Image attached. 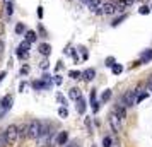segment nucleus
I'll use <instances>...</instances> for the list:
<instances>
[{
	"mask_svg": "<svg viewBox=\"0 0 152 147\" xmlns=\"http://www.w3.org/2000/svg\"><path fill=\"white\" fill-rule=\"evenodd\" d=\"M65 147H79V140H72L69 144H65Z\"/></svg>",
	"mask_w": 152,
	"mask_h": 147,
	"instance_id": "nucleus-32",
	"label": "nucleus"
},
{
	"mask_svg": "<svg viewBox=\"0 0 152 147\" xmlns=\"http://www.w3.org/2000/svg\"><path fill=\"white\" fill-rule=\"evenodd\" d=\"M118 10H116V2H103L101 4V7H99V10H97V14H101V15H113V14H116Z\"/></svg>",
	"mask_w": 152,
	"mask_h": 147,
	"instance_id": "nucleus-3",
	"label": "nucleus"
},
{
	"mask_svg": "<svg viewBox=\"0 0 152 147\" xmlns=\"http://www.w3.org/2000/svg\"><path fill=\"white\" fill-rule=\"evenodd\" d=\"M4 48H5V45H4L2 39H0V53H4Z\"/></svg>",
	"mask_w": 152,
	"mask_h": 147,
	"instance_id": "nucleus-40",
	"label": "nucleus"
},
{
	"mask_svg": "<svg viewBox=\"0 0 152 147\" xmlns=\"http://www.w3.org/2000/svg\"><path fill=\"white\" fill-rule=\"evenodd\" d=\"M108 121H110L111 128H113V132L115 133H120V130H121V118L118 116L115 111L110 113V118H108Z\"/></svg>",
	"mask_w": 152,
	"mask_h": 147,
	"instance_id": "nucleus-5",
	"label": "nucleus"
},
{
	"mask_svg": "<svg viewBox=\"0 0 152 147\" xmlns=\"http://www.w3.org/2000/svg\"><path fill=\"white\" fill-rule=\"evenodd\" d=\"M151 89H152V84H151Z\"/></svg>",
	"mask_w": 152,
	"mask_h": 147,
	"instance_id": "nucleus-46",
	"label": "nucleus"
},
{
	"mask_svg": "<svg viewBox=\"0 0 152 147\" xmlns=\"http://www.w3.org/2000/svg\"><path fill=\"white\" fill-rule=\"evenodd\" d=\"M29 123V139H38L41 132V121L39 120H31Z\"/></svg>",
	"mask_w": 152,
	"mask_h": 147,
	"instance_id": "nucleus-4",
	"label": "nucleus"
},
{
	"mask_svg": "<svg viewBox=\"0 0 152 147\" xmlns=\"http://www.w3.org/2000/svg\"><path fill=\"white\" fill-rule=\"evenodd\" d=\"M125 19H126V14H123L121 17H118V19H115V21L111 22V26H113V28H116V26H120V24H121V22H123Z\"/></svg>",
	"mask_w": 152,
	"mask_h": 147,
	"instance_id": "nucleus-22",
	"label": "nucleus"
},
{
	"mask_svg": "<svg viewBox=\"0 0 152 147\" xmlns=\"http://www.w3.org/2000/svg\"><path fill=\"white\" fill-rule=\"evenodd\" d=\"M19 139H29V123H22L19 127Z\"/></svg>",
	"mask_w": 152,
	"mask_h": 147,
	"instance_id": "nucleus-8",
	"label": "nucleus"
},
{
	"mask_svg": "<svg viewBox=\"0 0 152 147\" xmlns=\"http://www.w3.org/2000/svg\"><path fill=\"white\" fill-rule=\"evenodd\" d=\"M5 140H7V146H12L15 140L19 139V127L17 125H9L5 130Z\"/></svg>",
	"mask_w": 152,
	"mask_h": 147,
	"instance_id": "nucleus-2",
	"label": "nucleus"
},
{
	"mask_svg": "<svg viewBox=\"0 0 152 147\" xmlns=\"http://www.w3.org/2000/svg\"><path fill=\"white\" fill-rule=\"evenodd\" d=\"M96 101H97V92H96V89H92L91 91V106L94 105Z\"/></svg>",
	"mask_w": 152,
	"mask_h": 147,
	"instance_id": "nucleus-27",
	"label": "nucleus"
},
{
	"mask_svg": "<svg viewBox=\"0 0 152 147\" xmlns=\"http://www.w3.org/2000/svg\"><path fill=\"white\" fill-rule=\"evenodd\" d=\"M69 142V132H60L56 135V146H65Z\"/></svg>",
	"mask_w": 152,
	"mask_h": 147,
	"instance_id": "nucleus-7",
	"label": "nucleus"
},
{
	"mask_svg": "<svg viewBox=\"0 0 152 147\" xmlns=\"http://www.w3.org/2000/svg\"><path fill=\"white\" fill-rule=\"evenodd\" d=\"M69 75H70L72 79H79V77H82V74H80L79 70H70V72H69Z\"/></svg>",
	"mask_w": 152,
	"mask_h": 147,
	"instance_id": "nucleus-26",
	"label": "nucleus"
},
{
	"mask_svg": "<svg viewBox=\"0 0 152 147\" xmlns=\"http://www.w3.org/2000/svg\"><path fill=\"white\" fill-rule=\"evenodd\" d=\"M80 96H82V94H80V89H77V87H74V89H70V91H69V98L70 99H75V101H77Z\"/></svg>",
	"mask_w": 152,
	"mask_h": 147,
	"instance_id": "nucleus-17",
	"label": "nucleus"
},
{
	"mask_svg": "<svg viewBox=\"0 0 152 147\" xmlns=\"http://www.w3.org/2000/svg\"><path fill=\"white\" fill-rule=\"evenodd\" d=\"M12 101H14V99H12V96H10V94L4 96V98H2V101H0V108H2V110H9V108L12 106Z\"/></svg>",
	"mask_w": 152,
	"mask_h": 147,
	"instance_id": "nucleus-6",
	"label": "nucleus"
},
{
	"mask_svg": "<svg viewBox=\"0 0 152 147\" xmlns=\"http://www.w3.org/2000/svg\"><path fill=\"white\" fill-rule=\"evenodd\" d=\"M151 9H152V5H151Z\"/></svg>",
	"mask_w": 152,
	"mask_h": 147,
	"instance_id": "nucleus-47",
	"label": "nucleus"
},
{
	"mask_svg": "<svg viewBox=\"0 0 152 147\" xmlns=\"http://www.w3.org/2000/svg\"><path fill=\"white\" fill-rule=\"evenodd\" d=\"M58 115H60L62 118H67V116H69V110H67L65 106H62V108L58 110Z\"/></svg>",
	"mask_w": 152,
	"mask_h": 147,
	"instance_id": "nucleus-25",
	"label": "nucleus"
},
{
	"mask_svg": "<svg viewBox=\"0 0 152 147\" xmlns=\"http://www.w3.org/2000/svg\"><path fill=\"white\" fill-rule=\"evenodd\" d=\"M41 69H43V70L48 69V62H46V60H43V62H41Z\"/></svg>",
	"mask_w": 152,
	"mask_h": 147,
	"instance_id": "nucleus-37",
	"label": "nucleus"
},
{
	"mask_svg": "<svg viewBox=\"0 0 152 147\" xmlns=\"http://www.w3.org/2000/svg\"><path fill=\"white\" fill-rule=\"evenodd\" d=\"M101 4H103L101 0H89V2H87V7H89L92 12H97L99 7H101Z\"/></svg>",
	"mask_w": 152,
	"mask_h": 147,
	"instance_id": "nucleus-11",
	"label": "nucleus"
},
{
	"mask_svg": "<svg viewBox=\"0 0 152 147\" xmlns=\"http://www.w3.org/2000/svg\"><path fill=\"white\" fill-rule=\"evenodd\" d=\"M151 60H152V50H145L142 53V56H140V63H147Z\"/></svg>",
	"mask_w": 152,
	"mask_h": 147,
	"instance_id": "nucleus-15",
	"label": "nucleus"
},
{
	"mask_svg": "<svg viewBox=\"0 0 152 147\" xmlns=\"http://www.w3.org/2000/svg\"><path fill=\"white\" fill-rule=\"evenodd\" d=\"M5 12H7V15H12V12H14V4H12V0H7V2H5Z\"/></svg>",
	"mask_w": 152,
	"mask_h": 147,
	"instance_id": "nucleus-19",
	"label": "nucleus"
},
{
	"mask_svg": "<svg viewBox=\"0 0 152 147\" xmlns=\"http://www.w3.org/2000/svg\"><path fill=\"white\" fill-rule=\"evenodd\" d=\"M21 74H22V75H28V74H29V67H28V65H24V67L21 69Z\"/></svg>",
	"mask_w": 152,
	"mask_h": 147,
	"instance_id": "nucleus-33",
	"label": "nucleus"
},
{
	"mask_svg": "<svg viewBox=\"0 0 152 147\" xmlns=\"http://www.w3.org/2000/svg\"><path fill=\"white\" fill-rule=\"evenodd\" d=\"M103 147H111V139L110 137H104L103 139Z\"/></svg>",
	"mask_w": 152,
	"mask_h": 147,
	"instance_id": "nucleus-30",
	"label": "nucleus"
},
{
	"mask_svg": "<svg viewBox=\"0 0 152 147\" xmlns=\"http://www.w3.org/2000/svg\"><path fill=\"white\" fill-rule=\"evenodd\" d=\"M38 17H39V19L43 17V7H41V5L38 7Z\"/></svg>",
	"mask_w": 152,
	"mask_h": 147,
	"instance_id": "nucleus-38",
	"label": "nucleus"
},
{
	"mask_svg": "<svg viewBox=\"0 0 152 147\" xmlns=\"http://www.w3.org/2000/svg\"><path fill=\"white\" fill-rule=\"evenodd\" d=\"M56 99H58V101H60V103H65V99H63V96H60V94H58V96H56Z\"/></svg>",
	"mask_w": 152,
	"mask_h": 147,
	"instance_id": "nucleus-42",
	"label": "nucleus"
},
{
	"mask_svg": "<svg viewBox=\"0 0 152 147\" xmlns=\"http://www.w3.org/2000/svg\"><path fill=\"white\" fill-rule=\"evenodd\" d=\"M80 2H82V4H86V5H87V2H89V0H80Z\"/></svg>",
	"mask_w": 152,
	"mask_h": 147,
	"instance_id": "nucleus-44",
	"label": "nucleus"
},
{
	"mask_svg": "<svg viewBox=\"0 0 152 147\" xmlns=\"http://www.w3.org/2000/svg\"><path fill=\"white\" fill-rule=\"evenodd\" d=\"M26 39H28L29 43H34L36 39H38V34H36V31H33V29H28V31H26Z\"/></svg>",
	"mask_w": 152,
	"mask_h": 147,
	"instance_id": "nucleus-16",
	"label": "nucleus"
},
{
	"mask_svg": "<svg viewBox=\"0 0 152 147\" xmlns=\"http://www.w3.org/2000/svg\"><path fill=\"white\" fill-rule=\"evenodd\" d=\"M111 70H113V74H115V75H118V74H121V72H123V65H121V63H115V65L111 67Z\"/></svg>",
	"mask_w": 152,
	"mask_h": 147,
	"instance_id": "nucleus-20",
	"label": "nucleus"
},
{
	"mask_svg": "<svg viewBox=\"0 0 152 147\" xmlns=\"http://www.w3.org/2000/svg\"><path fill=\"white\" fill-rule=\"evenodd\" d=\"M15 33L17 34H26V24L24 22H17L15 24Z\"/></svg>",
	"mask_w": 152,
	"mask_h": 147,
	"instance_id": "nucleus-18",
	"label": "nucleus"
},
{
	"mask_svg": "<svg viewBox=\"0 0 152 147\" xmlns=\"http://www.w3.org/2000/svg\"><path fill=\"white\" fill-rule=\"evenodd\" d=\"M151 10H152V9L149 7V5H142V7L138 9V12H140V14H142V15H147V14H149V12H151Z\"/></svg>",
	"mask_w": 152,
	"mask_h": 147,
	"instance_id": "nucleus-23",
	"label": "nucleus"
},
{
	"mask_svg": "<svg viewBox=\"0 0 152 147\" xmlns=\"http://www.w3.org/2000/svg\"><path fill=\"white\" fill-rule=\"evenodd\" d=\"M113 111H115V113L118 115V116H120V118L123 120L125 116H126V106H123V105H116Z\"/></svg>",
	"mask_w": 152,
	"mask_h": 147,
	"instance_id": "nucleus-10",
	"label": "nucleus"
},
{
	"mask_svg": "<svg viewBox=\"0 0 152 147\" xmlns=\"http://www.w3.org/2000/svg\"><path fill=\"white\" fill-rule=\"evenodd\" d=\"M82 77L86 79V80H92V79L96 77V70L94 69H86L82 72Z\"/></svg>",
	"mask_w": 152,
	"mask_h": 147,
	"instance_id": "nucleus-12",
	"label": "nucleus"
},
{
	"mask_svg": "<svg viewBox=\"0 0 152 147\" xmlns=\"http://www.w3.org/2000/svg\"><path fill=\"white\" fill-rule=\"evenodd\" d=\"M110 98H111V91H110V89H106V91L103 92V96H101V101H103V103H106Z\"/></svg>",
	"mask_w": 152,
	"mask_h": 147,
	"instance_id": "nucleus-24",
	"label": "nucleus"
},
{
	"mask_svg": "<svg viewBox=\"0 0 152 147\" xmlns=\"http://www.w3.org/2000/svg\"><path fill=\"white\" fill-rule=\"evenodd\" d=\"M125 2V5H126V7H130L132 4H133V2H135V0H123Z\"/></svg>",
	"mask_w": 152,
	"mask_h": 147,
	"instance_id": "nucleus-39",
	"label": "nucleus"
},
{
	"mask_svg": "<svg viewBox=\"0 0 152 147\" xmlns=\"http://www.w3.org/2000/svg\"><path fill=\"white\" fill-rule=\"evenodd\" d=\"M0 60H2V53H0Z\"/></svg>",
	"mask_w": 152,
	"mask_h": 147,
	"instance_id": "nucleus-45",
	"label": "nucleus"
},
{
	"mask_svg": "<svg viewBox=\"0 0 152 147\" xmlns=\"http://www.w3.org/2000/svg\"><path fill=\"white\" fill-rule=\"evenodd\" d=\"M137 89H130L126 91L123 96H120L118 99V105H123V106H135L137 105Z\"/></svg>",
	"mask_w": 152,
	"mask_h": 147,
	"instance_id": "nucleus-1",
	"label": "nucleus"
},
{
	"mask_svg": "<svg viewBox=\"0 0 152 147\" xmlns=\"http://www.w3.org/2000/svg\"><path fill=\"white\" fill-rule=\"evenodd\" d=\"M63 82V79H62V75H55V84L56 86H60Z\"/></svg>",
	"mask_w": 152,
	"mask_h": 147,
	"instance_id": "nucleus-34",
	"label": "nucleus"
},
{
	"mask_svg": "<svg viewBox=\"0 0 152 147\" xmlns=\"http://www.w3.org/2000/svg\"><path fill=\"white\" fill-rule=\"evenodd\" d=\"M2 31H4V26H2V24H0V34H2Z\"/></svg>",
	"mask_w": 152,
	"mask_h": 147,
	"instance_id": "nucleus-43",
	"label": "nucleus"
},
{
	"mask_svg": "<svg viewBox=\"0 0 152 147\" xmlns=\"http://www.w3.org/2000/svg\"><path fill=\"white\" fill-rule=\"evenodd\" d=\"M17 56H19L21 60H26V58H28V51H22V50L17 48Z\"/></svg>",
	"mask_w": 152,
	"mask_h": 147,
	"instance_id": "nucleus-28",
	"label": "nucleus"
},
{
	"mask_svg": "<svg viewBox=\"0 0 152 147\" xmlns=\"http://www.w3.org/2000/svg\"><path fill=\"white\" fill-rule=\"evenodd\" d=\"M33 87H34L36 91H41V89H50V86L46 84V82H45V80H34V82H33Z\"/></svg>",
	"mask_w": 152,
	"mask_h": 147,
	"instance_id": "nucleus-13",
	"label": "nucleus"
},
{
	"mask_svg": "<svg viewBox=\"0 0 152 147\" xmlns=\"http://www.w3.org/2000/svg\"><path fill=\"white\" fill-rule=\"evenodd\" d=\"M38 51H39L43 56H48L50 53H51V46H50L48 43H41V45H39V48H38Z\"/></svg>",
	"mask_w": 152,
	"mask_h": 147,
	"instance_id": "nucleus-9",
	"label": "nucleus"
},
{
	"mask_svg": "<svg viewBox=\"0 0 152 147\" xmlns=\"http://www.w3.org/2000/svg\"><path fill=\"white\" fill-rule=\"evenodd\" d=\"M5 75H7V72H0V82L4 80V77H5Z\"/></svg>",
	"mask_w": 152,
	"mask_h": 147,
	"instance_id": "nucleus-41",
	"label": "nucleus"
},
{
	"mask_svg": "<svg viewBox=\"0 0 152 147\" xmlns=\"http://www.w3.org/2000/svg\"><path fill=\"white\" fill-rule=\"evenodd\" d=\"M38 31H39V33H41V34L45 36V38H46V31H45V28H43L41 24H39V26H38Z\"/></svg>",
	"mask_w": 152,
	"mask_h": 147,
	"instance_id": "nucleus-35",
	"label": "nucleus"
},
{
	"mask_svg": "<svg viewBox=\"0 0 152 147\" xmlns=\"http://www.w3.org/2000/svg\"><path fill=\"white\" fill-rule=\"evenodd\" d=\"M115 65V58L110 56V58H106V67H113Z\"/></svg>",
	"mask_w": 152,
	"mask_h": 147,
	"instance_id": "nucleus-31",
	"label": "nucleus"
},
{
	"mask_svg": "<svg viewBox=\"0 0 152 147\" xmlns=\"http://www.w3.org/2000/svg\"><path fill=\"white\" fill-rule=\"evenodd\" d=\"M86 105H87V103H86V99H84L82 96L77 99V111L80 113V115H84V111H86Z\"/></svg>",
	"mask_w": 152,
	"mask_h": 147,
	"instance_id": "nucleus-14",
	"label": "nucleus"
},
{
	"mask_svg": "<svg viewBox=\"0 0 152 147\" xmlns=\"http://www.w3.org/2000/svg\"><path fill=\"white\" fill-rule=\"evenodd\" d=\"M29 48H31V43H29L28 39H24V41L19 45V50H22V51H29Z\"/></svg>",
	"mask_w": 152,
	"mask_h": 147,
	"instance_id": "nucleus-21",
	"label": "nucleus"
},
{
	"mask_svg": "<svg viewBox=\"0 0 152 147\" xmlns=\"http://www.w3.org/2000/svg\"><path fill=\"white\" fill-rule=\"evenodd\" d=\"M86 127H87V130H89V132L92 130V127H91V120H89V118H86Z\"/></svg>",
	"mask_w": 152,
	"mask_h": 147,
	"instance_id": "nucleus-36",
	"label": "nucleus"
},
{
	"mask_svg": "<svg viewBox=\"0 0 152 147\" xmlns=\"http://www.w3.org/2000/svg\"><path fill=\"white\" fill-rule=\"evenodd\" d=\"M147 96H149L147 92H142V94H138V96H137V105H138V103H142V101H144Z\"/></svg>",
	"mask_w": 152,
	"mask_h": 147,
	"instance_id": "nucleus-29",
	"label": "nucleus"
}]
</instances>
